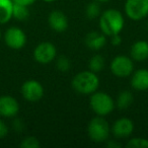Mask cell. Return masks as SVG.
<instances>
[{
	"instance_id": "6da1fadb",
	"label": "cell",
	"mask_w": 148,
	"mask_h": 148,
	"mask_svg": "<svg viewBox=\"0 0 148 148\" xmlns=\"http://www.w3.org/2000/svg\"><path fill=\"white\" fill-rule=\"evenodd\" d=\"M125 25V19L121 11L110 8L99 15V29L107 37L118 35L122 32Z\"/></svg>"
},
{
	"instance_id": "7a4b0ae2",
	"label": "cell",
	"mask_w": 148,
	"mask_h": 148,
	"mask_svg": "<svg viewBox=\"0 0 148 148\" xmlns=\"http://www.w3.org/2000/svg\"><path fill=\"white\" fill-rule=\"evenodd\" d=\"M72 87L76 92L84 95H90L95 92L99 86V78L97 73L86 70L77 73L72 79Z\"/></svg>"
},
{
	"instance_id": "3957f363",
	"label": "cell",
	"mask_w": 148,
	"mask_h": 148,
	"mask_svg": "<svg viewBox=\"0 0 148 148\" xmlns=\"http://www.w3.org/2000/svg\"><path fill=\"white\" fill-rule=\"evenodd\" d=\"M89 106L95 115L105 117L114 111L115 101L110 95L97 90L90 95Z\"/></svg>"
},
{
	"instance_id": "277c9868",
	"label": "cell",
	"mask_w": 148,
	"mask_h": 148,
	"mask_svg": "<svg viewBox=\"0 0 148 148\" xmlns=\"http://www.w3.org/2000/svg\"><path fill=\"white\" fill-rule=\"evenodd\" d=\"M110 133H111V127L107 120L101 116L93 118L88 123L87 134L90 140H92L95 143L106 142L109 139Z\"/></svg>"
},
{
	"instance_id": "5b68a950",
	"label": "cell",
	"mask_w": 148,
	"mask_h": 148,
	"mask_svg": "<svg viewBox=\"0 0 148 148\" xmlns=\"http://www.w3.org/2000/svg\"><path fill=\"white\" fill-rule=\"evenodd\" d=\"M111 72L117 77L126 78L129 77L134 71V63L132 58L128 56L119 55L112 60L110 64Z\"/></svg>"
},
{
	"instance_id": "8992f818",
	"label": "cell",
	"mask_w": 148,
	"mask_h": 148,
	"mask_svg": "<svg viewBox=\"0 0 148 148\" xmlns=\"http://www.w3.org/2000/svg\"><path fill=\"white\" fill-rule=\"evenodd\" d=\"M125 13L131 21L144 19L148 15V0H126Z\"/></svg>"
},
{
	"instance_id": "52a82bcc",
	"label": "cell",
	"mask_w": 148,
	"mask_h": 148,
	"mask_svg": "<svg viewBox=\"0 0 148 148\" xmlns=\"http://www.w3.org/2000/svg\"><path fill=\"white\" fill-rule=\"evenodd\" d=\"M21 95L29 103H37L44 97V86L41 82L35 79H29L21 85Z\"/></svg>"
},
{
	"instance_id": "ba28073f",
	"label": "cell",
	"mask_w": 148,
	"mask_h": 148,
	"mask_svg": "<svg viewBox=\"0 0 148 148\" xmlns=\"http://www.w3.org/2000/svg\"><path fill=\"white\" fill-rule=\"evenodd\" d=\"M57 49L50 42L40 43L34 50V59L40 64H49L56 59Z\"/></svg>"
},
{
	"instance_id": "9c48e42d",
	"label": "cell",
	"mask_w": 148,
	"mask_h": 148,
	"mask_svg": "<svg viewBox=\"0 0 148 148\" xmlns=\"http://www.w3.org/2000/svg\"><path fill=\"white\" fill-rule=\"evenodd\" d=\"M4 43L7 47L12 50H19L27 44V36L21 29L16 27H11L6 29L4 36Z\"/></svg>"
},
{
	"instance_id": "30bf717a",
	"label": "cell",
	"mask_w": 148,
	"mask_h": 148,
	"mask_svg": "<svg viewBox=\"0 0 148 148\" xmlns=\"http://www.w3.org/2000/svg\"><path fill=\"white\" fill-rule=\"evenodd\" d=\"M19 103L11 95L0 97V116L3 118H13L18 114Z\"/></svg>"
},
{
	"instance_id": "8fae6325",
	"label": "cell",
	"mask_w": 148,
	"mask_h": 148,
	"mask_svg": "<svg viewBox=\"0 0 148 148\" xmlns=\"http://www.w3.org/2000/svg\"><path fill=\"white\" fill-rule=\"evenodd\" d=\"M134 131V123L128 118L118 119L111 127V132L117 138H127Z\"/></svg>"
},
{
	"instance_id": "7c38bea8",
	"label": "cell",
	"mask_w": 148,
	"mask_h": 148,
	"mask_svg": "<svg viewBox=\"0 0 148 148\" xmlns=\"http://www.w3.org/2000/svg\"><path fill=\"white\" fill-rule=\"evenodd\" d=\"M48 23L53 31L57 33L65 32L68 27V18L64 12L60 10H53L48 16Z\"/></svg>"
},
{
	"instance_id": "4fadbf2b",
	"label": "cell",
	"mask_w": 148,
	"mask_h": 148,
	"mask_svg": "<svg viewBox=\"0 0 148 148\" xmlns=\"http://www.w3.org/2000/svg\"><path fill=\"white\" fill-rule=\"evenodd\" d=\"M130 56L134 61H145L148 58V42L144 40L135 42L130 49Z\"/></svg>"
},
{
	"instance_id": "5bb4252c",
	"label": "cell",
	"mask_w": 148,
	"mask_h": 148,
	"mask_svg": "<svg viewBox=\"0 0 148 148\" xmlns=\"http://www.w3.org/2000/svg\"><path fill=\"white\" fill-rule=\"evenodd\" d=\"M131 86L135 90L144 91L148 89V70L139 69L132 74Z\"/></svg>"
},
{
	"instance_id": "9a60e30c",
	"label": "cell",
	"mask_w": 148,
	"mask_h": 148,
	"mask_svg": "<svg viewBox=\"0 0 148 148\" xmlns=\"http://www.w3.org/2000/svg\"><path fill=\"white\" fill-rule=\"evenodd\" d=\"M107 43V36L103 35V33L99 32H91L87 34L85 37V45L87 48L93 51H99L101 48L105 47Z\"/></svg>"
},
{
	"instance_id": "2e32d148",
	"label": "cell",
	"mask_w": 148,
	"mask_h": 148,
	"mask_svg": "<svg viewBox=\"0 0 148 148\" xmlns=\"http://www.w3.org/2000/svg\"><path fill=\"white\" fill-rule=\"evenodd\" d=\"M12 0H0V25H5L12 18Z\"/></svg>"
},
{
	"instance_id": "e0dca14e",
	"label": "cell",
	"mask_w": 148,
	"mask_h": 148,
	"mask_svg": "<svg viewBox=\"0 0 148 148\" xmlns=\"http://www.w3.org/2000/svg\"><path fill=\"white\" fill-rule=\"evenodd\" d=\"M133 95L129 90H123L118 95L117 101H116V106L119 110H126L132 105L133 103Z\"/></svg>"
},
{
	"instance_id": "ac0fdd59",
	"label": "cell",
	"mask_w": 148,
	"mask_h": 148,
	"mask_svg": "<svg viewBox=\"0 0 148 148\" xmlns=\"http://www.w3.org/2000/svg\"><path fill=\"white\" fill-rule=\"evenodd\" d=\"M29 17V6L21 4H13V11H12V18H15L18 21H27Z\"/></svg>"
},
{
	"instance_id": "d6986e66",
	"label": "cell",
	"mask_w": 148,
	"mask_h": 148,
	"mask_svg": "<svg viewBox=\"0 0 148 148\" xmlns=\"http://www.w3.org/2000/svg\"><path fill=\"white\" fill-rule=\"evenodd\" d=\"M105 58L103 57L99 54H97V55L92 56V57L89 59L88 61V68L90 71L95 72V73H97V72H101V70L105 68Z\"/></svg>"
},
{
	"instance_id": "ffe728a7",
	"label": "cell",
	"mask_w": 148,
	"mask_h": 148,
	"mask_svg": "<svg viewBox=\"0 0 148 148\" xmlns=\"http://www.w3.org/2000/svg\"><path fill=\"white\" fill-rule=\"evenodd\" d=\"M85 13H86L87 18L89 19H95L101 15V6H99V2L97 1H92L86 6L85 9Z\"/></svg>"
},
{
	"instance_id": "44dd1931",
	"label": "cell",
	"mask_w": 148,
	"mask_h": 148,
	"mask_svg": "<svg viewBox=\"0 0 148 148\" xmlns=\"http://www.w3.org/2000/svg\"><path fill=\"white\" fill-rule=\"evenodd\" d=\"M128 148H148V139L141 137L132 138L127 143Z\"/></svg>"
},
{
	"instance_id": "7402d4cb",
	"label": "cell",
	"mask_w": 148,
	"mask_h": 148,
	"mask_svg": "<svg viewBox=\"0 0 148 148\" xmlns=\"http://www.w3.org/2000/svg\"><path fill=\"white\" fill-rule=\"evenodd\" d=\"M21 148H39L41 146L39 140L34 136H29L25 137V139L21 140V144H19Z\"/></svg>"
},
{
	"instance_id": "603a6c76",
	"label": "cell",
	"mask_w": 148,
	"mask_h": 148,
	"mask_svg": "<svg viewBox=\"0 0 148 148\" xmlns=\"http://www.w3.org/2000/svg\"><path fill=\"white\" fill-rule=\"evenodd\" d=\"M56 67L58 70H60L61 72H66L70 69L71 67V62L65 56H60L56 60Z\"/></svg>"
},
{
	"instance_id": "cb8c5ba5",
	"label": "cell",
	"mask_w": 148,
	"mask_h": 148,
	"mask_svg": "<svg viewBox=\"0 0 148 148\" xmlns=\"http://www.w3.org/2000/svg\"><path fill=\"white\" fill-rule=\"evenodd\" d=\"M7 134H8V127L2 120H0V139L4 138Z\"/></svg>"
},
{
	"instance_id": "d4e9b609",
	"label": "cell",
	"mask_w": 148,
	"mask_h": 148,
	"mask_svg": "<svg viewBox=\"0 0 148 148\" xmlns=\"http://www.w3.org/2000/svg\"><path fill=\"white\" fill-rule=\"evenodd\" d=\"M13 128H14L15 131L21 132L25 128V123L21 119H15L14 122H13Z\"/></svg>"
},
{
	"instance_id": "484cf974",
	"label": "cell",
	"mask_w": 148,
	"mask_h": 148,
	"mask_svg": "<svg viewBox=\"0 0 148 148\" xmlns=\"http://www.w3.org/2000/svg\"><path fill=\"white\" fill-rule=\"evenodd\" d=\"M37 0H12V2L14 4H21V5H25V6H31Z\"/></svg>"
},
{
	"instance_id": "4316f807",
	"label": "cell",
	"mask_w": 148,
	"mask_h": 148,
	"mask_svg": "<svg viewBox=\"0 0 148 148\" xmlns=\"http://www.w3.org/2000/svg\"><path fill=\"white\" fill-rule=\"evenodd\" d=\"M111 43L113 46H119L122 43V37L120 36V34L118 35H114L111 37Z\"/></svg>"
},
{
	"instance_id": "83f0119b",
	"label": "cell",
	"mask_w": 148,
	"mask_h": 148,
	"mask_svg": "<svg viewBox=\"0 0 148 148\" xmlns=\"http://www.w3.org/2000/svg\"><path fill=\"white\" fill-rule=\"evenodd\" d=\"M107 146H108V147H110V148H119V147H121V144H119V143H117L116 141L111 140V141L107 143Z\"/></svg>"
},
{
	"instance_id": "f1b7e54d",
	"label": "cell",
	"mask_w": 148,
	"mask_h": 148,
	"mask_svg": "<svg viewBox=\"0 0 148 148\" xmlns=\"http://www.w3.org/2000/svg\"><path fill=\"white\" fill-rule=\"evenodd\" d=\"M42 1H44L46 3H52V2H55L56 0H42Z\"/></svg>"
},
{
	"instance_id": "f546056e",
	"label": "cell",
	"mask_w": 148,
	"mask_h": 148,
	"mask_svg": "<svg viewBox=\"0 0 148 148\" xmlns=\"http://www.w3.org/2000/svg\"><path fill=\"white\" fill-rule=\"evenodd\" d=\"M95 1H97V2H99V3H103V2H108L110 0H95Z\"/></svg>"
},
{
	"instance_id": "4dcf8cb0",
	"label": "cell",
	"mask_w": 148,
	"mask_h": 148,
	"mask_svg": "<svg viewBox=\"0 0 148 148\" xmlns=\"http://www.w3.org/2000/svg\"><path fill=\"white\" fill-rule=\"evenodd\" d=\"M0 40H1V31H0Z\"/></svg>"
},
{
	"instance_id": "1f68e13d",
	"label": "cell",
	"mask_w": 148,
	"mask_h": 148,
	"mask_svg": "<svg viewBox=\"0 0 148 148\" xmlns=\"http://www.w3.org/2000/svg\"><path fill=\"white\" fill-rule=\"evenodd\" d=\"M147 29H148V23H147Z\"/></svg>"
}]
</instances>
